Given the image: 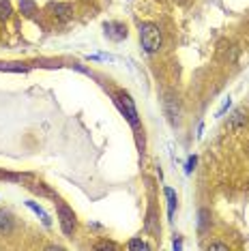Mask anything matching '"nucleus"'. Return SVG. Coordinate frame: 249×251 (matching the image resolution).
I'll return each instance as SVG.
<instances>
[{"mask_svg":"<svg viewBox=\"0 0 249 251\" xmlns=\"http://www.w3.org/2000/svg\"><path fill=\"white\" fill-rule=\"evenodd\" d=\"M208 249H228V245H224V243H213Z\"/></svg>","mask_w":249,"mask_h":251,"instance_id":"17","label":"nucleus"},{"mask_svg":"<svg viewBox=\"0 0 249 251\" xmlns=\"http://www.w3.org/2000/svg\"><path fill=\"white\" fill-rule=\"evenodd\" d=\"M28 208H32V210H35V213H37L39 217H41V221H43L45 226H50V224H52V221H50V217H48V213H45V210H43L41 206H39V204H35V202H28Z\"/></svg>","mask_w":249,"mask_h":251,"instance_id":"10","label":"nucleus"},{"mask_svg":"<svg viewBox=\"0 0 249 251\" xmlns=\"http://www.w3.org/2000/svg\"><path fill=\"white\" fill-rule=\"evenodd\" d=\"M0 71H11V73H26L28 67L15 65V62H0Z\"/></svg>","mask_w":249,"mask_h":251,"instance_id":"8","label":"nucleus"},{"mask_svg":"<svg viewBox=\"0 0 249 251\" xmlns=\"http://www.w3.org/2000/svg\"><path fill=\"white\" fill-rule=\"evenodd\" d=\"M50 9L54 11V15L58 20L62 22H67V20H71V15H73V9H71V4H62V2H54V4H50Z\"/></svg>","mask_w":249,"mask_h":251,"instance_id":"5","label":"nucleus"},{"mask_svg":"<svg viewBox=\"0 0 249 251\" xmlns=\"http://www.w3.org/2000/svg\"><path fill=\"white\" fill-rule=\"evenodd\" d=\"M166 198H168V217L172 219V217H174V208H176V193L170 189V187H166Z\"/></svg>","mask_w":249,"mask_h":251,"instance_id":"7","label":"nucleus"},{"mask_svg":"<svg viewBox=\"0 0 249 251\" xmlns=\"http://www.w3.org/2000/svg\"><path fill=\"white\" fill-rule=\"evenodd\" d=\"M140 41H142V48L146 54H155L161 50V43H163V37H161V30L157 24H150V22H144L140 24Z\"/></svg>","mask_w":249,"mask_h":251,"instance_id":"1","label":"nucleus"},{"mask_svg":"<svg viewBox=\"0 0 249 251\" xmlns=\"http://www.w3.org/2000/svg\"><path fill=\"white\" fill-rule=\"evenodd\" d=\"M105 35L110 39H114V41H123V39L127 37V28H124L123 24L112 22V24H105Z\"/></svg>","mask_w":249,"mask_h":251,"instance_id":"4","label":"nucleus"},{"mask_svg":"<svg viewBox=\"0 0 249 251\" xmlns=\"http://www.w3.org/2000/svg\"><path fill=\"white\" fill-rule=\"evenodd\" d=\"M97 249H116V245L114 243H99Z\"/></svg>","mask_w":249,"mask_h":251,"instance_id":"16","label":"nucleus"},{"mask_svg":"<svg viewBox=\"0 0 249 251\" xmlns=\"http://www.w3.org/2000/svg\"><path fill=\"white\" fill-rule=\"evenodd\" d=\"M245 123H247V118H245V110H236L234 114H232V118H230L228 127H230L232 131H241L243 127H245Z\"/></svg>","mask_w":249,"mask_h":251,"instance_id":"6","label":"nucleus"},{"mask_svg":"<svg viewBox=\"0 0 249 251\" xmlns=\"http://www.w3.org/2000/svg\"><path fill=\"white\" fill-rule=\"evenodd\" d=\"M116 103H118V107H121V112L127 116V121L131 123V127H138V125H140V121H138V110H135L131 97H129L127 93H118Z\"/></svg>","mask_w":249,"mask_h":251,"instance_id":"2","label":"nucleus"},{"mask_svg":"<svg viewBox=\"0 0 249 251\" xmlns=\"http://www.w3.org/2000/svg\"><path fill=\"white\" fill-rule=\"evenodd\" d=\"M194 165H196V157H189V161H187V168H185V172L189 174L191 170H194Z\"/></svg>","mask_w":249,"mask_h":251,"instance_id":"15","label":"nucleus"},{"mask_svg":"<svg viewBox=\"0 0 249 251\" xmlns=\"http://www.w3.org/2000/svg\"><path fill=\"white\" fill-rule=\"evenodd\" d=\"M11 227H13V224H11V217H9L7 213H2V210H0V234L11 232Z\"/></svg>","mask_w":249,"mask_h":251,"instance_id":"9","label":"nucleus"},{"mask_svg":"<svg viewBox=\"0 0 249 251\" xmlns=\"http://www.w3.org/2000/svg\"><path fill=\"white\" fill-rule=\"evenodd\" d=\"M129 249H149V245L144 241H138V238H133V241H129Z\"/></svg>","mask_w":249,"mask_h":251,"instance_id":"13","label":"nucleus"},{"mask_svg":"<svg viewBox=\"0 0 249 251\" xmlns=\"http://www.w3.org/2000/svg\"><path fill=\"white\" fill-rule=\"evenodd\" d=\"M58 221H60V230L69 236L75 230V215H73V210L69 206H65V204H58Z\"/></svg>","mask_w":249,"mask_h":251,"instance_id":"3","label":"nucleus"},{"mask_svg":"<svg viewBox=\"0 0 249 251\" xmlns=\"http://www.w3.org/2000/svg\"><path fill=\"white\" fill-rule=\"evenodd\" d=\"M230 103H232V101H230V97H228V99H225V101H224V105H222V107H219L217 116H224V112H225V110H228V107H230Z\"/></svg>","mask_w":249,"mask_h":251,"instance_id":"14","label":"nucleus"},{"mask_svg":"<svg viewBox=\"0 0 249 251\" xmlns=\"http://www.w3.org/2000/svg\"><path fill=\"white\" fill-rule=\"evenodd\" d=\"M20 9H22V13L32 15L37 11V4L32 2V0H20Z\"/></svg>","mask_w":249,"mask_h":251,"instance_id":"11","label":"nucleus"},{"mask_svg":"<svg viewBox=\"0 0 249 251\" xmlns=\"http://www.w3.org/2000/svg\"><path fill=\"white\" fill-rule=\"evenodd\" d=\"M11 15V4L7 0H0V18H9Z\"/></svg>","mask_w":249,"mask_h":251,"instance_id":"12","label":"nucleus"}]
</instances>
